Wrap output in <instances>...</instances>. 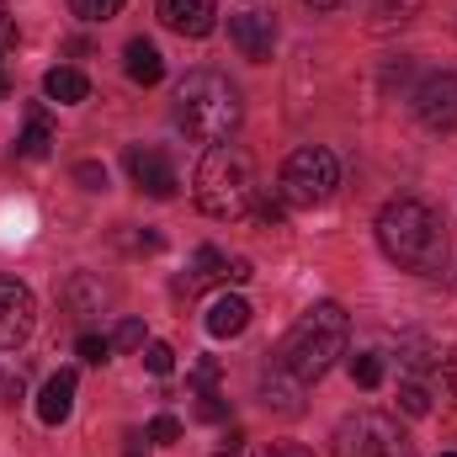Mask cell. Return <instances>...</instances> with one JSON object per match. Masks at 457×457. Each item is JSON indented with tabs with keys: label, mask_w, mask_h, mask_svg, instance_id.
Segmentation results:
<instances>
[{
	"label": "cell",
	"mask_w": 457,
	"mask_h": 457,
	"mask_svg": "<svg viewBox=\"0 0 457 457\" xmlns=\"http://www.w3.org/2000/svg\"><path fill=\"white\" fill-rule=\"evenodd\" d=\"M239 442H245V436H239V431H228V436H224V447H219L213 457H239Z\"/></svg>",
	"instance_id": "obj_33"
},
{
	"label": "cell",
	"mask_w": 457,
	"mask_h": 457,
	"mask_svg": "<svg viewBox=\"0 0 457 457\" xmlns=\"http://www.w3.org/2000/svg\"><path fill=\"white\" fill-rule=\"evenodd\" d=\"M0 96H5V80H0Z\"/></svg>",
	"instance_id": "obj_37"
},
{
	"label": "cell",
	"mask_w": 457,
	"mask_h": 457,
	"mask_svg": "<svg viewBox=\"0 0 457 457\" xmlns=\"http://www.w3.org/2000/svg\"><path fill=\"white\" fill-rule=\"evenodd\" d=\"M144 367H149L154 378H165V372H176V351H170L165 341H149L144 345Z\"/></svg>",
	"instance_id": "obj_21"
},
{
	"label": "cell",
	"mask_w": 457,
	"mask_h": 457,
	"mask_svg": "<svg viewBox=\"0 0 457 457\" xmlns=\"http://www.w3.org/2000/svg\"><path fill=\"white\" fill-rule=\"evenodd\" d=\"M16 149H21L27 160H48V149H54V128H48V117H43V112H27V128H21Z\"/></svg>",
	"instance_id": "obj_17"
},
{
	"label": "cell",
	"mask_w": 457,
	"mask_h": 457,
	"mask_svg": "<svg viewBox=\"0 0 457 457\" xmlns=\"http://www.w3.org/2000/svg\"><path fill=\"white\" fill-rule=\"evenodd\" d=\"M399 404H404V415H431V394H426V383H404V388H399Z\"/></svg>",
	"instance_id": "obj_23"
},
{
	"label": "cell",
	"mask_w": 457,
	"mask_h": 457,
	"mask_svg": "<svg viewBox=\"0 0 457 457\" xmlns=\"http://www.w3.org/2000/svg\"><path fill=\"white\" fill-rule=\"evenodd\" d=\"M415 117L426 128H453L457 122V75L453 70H436L415 86Z\"/></svg>",
	"instance_id": "obj_9"
},
{
	"label": "cell",
	"mask_w": 457,
	"mask_h": 457,
	"mask_svg": "<svg viewBox=\"0 0 457 457\" xmlns=\"http://www.w3.org/2000/svg\"><path fill=\"white\" fill-rule=\"evenodd\" d=\"M282 213H287V203H255V219L261 224H282Z\"/></svg>",
	"instance_id": "obj_32"
},
{
	"label": "cell",
	"mask_w": 457,
	"mask_h": 457,
	"mask_svg": "<svg viewBox=\"0 0 457 457\" xmlns=\"http://www.w3.org/2000/svg\"><path fill=\"white\" fill-rule=\"evenodd\" d=\"M75 181H80L86 192H107V165H96V160H80V165H75Z\"/></svg>",
	"instance_id": "obj_25"
},
{
	"label": "cell",
	"mask_w": 457,
	"mask_h": 457,
	"mask_svg": "<svg viewBox=\"0 0 457 457\" xmlns=\"http://www.w3.org/2000/svg\"><path fill=\"white\" fill-rule=\"evenodd\" d=\"M32 325H37L32 287L16 282V277H0V351H16V345L32 336Z\"/></svg>",
	"instance_id": "obj_8"
},
{
	"label": "cell",
	"mask_w": 457,
	"mask_h": 457,
	"mask_svg": "<svg viewBox=\"0 0 457 457\" xmlns=\"http://www.w3.org/2000/svg\"><path fill=\"white\" fill-rule=\"evenodd\" d=\"M192 383H197V388L208 394V388L219 383V361H213V356H208V361H197V367H192Z\"/></svg>",
	"instance_id": "obj_29"
},
{
	"label": "cell",
	"mask_w": 457,
	"mask_h": 457,
	"mask_svg": "<svg viewBox=\"0 0 457 457\" xmlns=\"http://www.w3.org/2000/svg\"><path fill=\"white\" fill-rule=\"evenodd\" d=\"M255 203H261V181H255L250 154L234 144H208V154L197 165V208L208 219L239 224L255 213Z\"/></svg>",
	"instance_id": "obj_3"
},
{
	"label": "cell",
	"mask_w": 457,
	"mask_h": 457,
	"mask_svg": "<svg viewBox=\"0 0 457 457\" xmlns=\"http://www.w3.org/2000/svg\"><path fill=\"white\" fill-rule=\"evenodd\" d=\"M11 43H16V21H11V5L0 0V54H11Z\"/></svg>",
	"instance_id": "obj_31"
},
{
	"label": "cell",
	"mask_w": 457,
	"mask_h": 457,
	"mask_svg": "<svg viewBox=\"0 0 457 457\" xmlns=\"http://www.w3.org/2000/svg\"><path fill=\"white\" fill-rule=\"evenodd\" d=\"M351 383L356 388H378L383 383V356L378 351H356L351 356Z\"/></svg>",
	"instance_id": "obj_19"
},
{
	"label": "cell",
	"mask_w": 457,
	"mask_h": 457,
	"mask_svg": "<svg viewBox=\"0 0 457 457\" xmlns=\"http://www.w3.org/2000/svg\"><path fill=\"white\" fill-rule=\"evenodd\" d=\"M70 5H75V16H80V21H107V16L122 11V0H70Z\"/></svg>",
	"instance_id": "obj_22"
},
{
	"label": "cell",
	"mask_w": 457,
	"mask_h": 457,
	"mask_svg": "<svg viewBox=\"0 0 457 457\" xmlns=\"http://www.w3.org/2000/svg\"><path fill=\"white\" fill-rule=\"evenodd\" d=\"M345 336H351V320H345L341 303H314L277 345V367L293 378V383H320L336 356H345Z\"/></svg>",
	"instance_id": "obj_2"
},
{
	"label": "cell",
	"mask_w": 457,
	"mask_h": 457,
	"mask_svg": "<svg viewBox=\"0 0 457 457\" xmlns=\"http://www.w3.org/2000/svg\"><path fill=\"white\" fill-rule=\"evenodd\" d=\"M420 11V0H372V21L378 27H394V21H410Z\"/></svg>",
	"instance_id": "obj_20"
},
{
	"label": "cell",
	"mask_w": 457,
	"mask_h": 457,
	"mask_svg": "<svg viewBox=\"0 0 457 457\" xmlns=\"http://www.w3.org/2000/svg\"><path fill=\"white\" fill-rule=\"evenodd\" d=\"M245 325H250V303L245 298H213L208 303V336H219V341H228V336H245Z\"/></svg>",
	"instance_id": "obj_16"
},
{
	"label": "cell",
	"mask_w": 457,
	"mask_h": 457,
	"mask_svg": "<svg viewBox=\"0 0 457 457\" xmlns=\"http://www.w3.org/2000/svg\"><path fill=\"white\" fill-rule=\"evenodd\" d=\"M75 367H59L48 383H43V394H37V420L43 426H64L70 420V410H75Z\"/></svg>",
	"instance_id": "obj_12"
},
{
	"label": "cell",
	"mask_w": 457,
	"mask_h": 457,
	"mask_svg": "<svg viewBox=\"0 0 457 457\" xmlns=\"http://www.w3.org/2000/svg\"><path fill=\"white\" fill-rule=\"evenodd\" d=\"M239 91L228 86V75L219 70H192L176 91V128L192 144H224L228 133L239 128Z\"/></svg>",
	"instance_id": "obj_4"
},
{
	"label": "cell",
	"mask_w": 457,
	"mask_h": 457,
	"mask_svg": "<svg viewBox=\"0 0 457 457\" xmlns=\"http://www.w3.org/2000/svg\"><path fill=\"white\" fill-rule=\"evenodd\" d=\"M442 457H457V453H442Z\"/></svg>",
	"instance_id": "obj_38"
},
{
	"label": "cell",
	"mask_w": 457,
	"mask_h": 457,
	"mask_svg": "<svg viewBox=\"0 0 457 457\" xmlns=\"http://www.w3.org/2000/svg\"><path fill=\"white\" fill-rule=\"evenodd\" d=\"M378 245H383V255L394 266L420 271V277H442L447 255H453V239H447L442 213L431 203H420V197H394L378 213Z\"/></svg>",
	"instance_id": "obj_1"
},
{
	"label": "cell",
	"mask_w": 457,
	"mask_h": 457,
	"mask_svg": "<svg viewBox=\"0 0 457 457\" xmlns=\"http://www.w3.org/2000/svg\"><path fill=\"white\" fill-rule=\"evenodd\" d=\"M197 415H203V420H224L228 410H224V399H219V394H213V388H208V394H203V399H197Z\"/></svg>",
	"instance_id": "obj_30"
},
{
	"label": "cell",
	"mask_w": 457,
	"mask_h": 457,
	"mask_svg": "<svg viewBox=\"0 0 457 457\" xmlns=\"http://www.w3.org/2000/svg\"><path fill=\"white\" fill-rule=\"evenodd\" d=\"M213 282H228V255L224 250H213V245H203L192 261H187V271H181V293L192 298V293H203V287H213Z\"/></svg>",
	"instance_id": "obj_13"
},
{
	"label": "cell",
	"mask_w": 457,
	"mask_h": 457,
	"mask_svg": "<svg viewBox=\"0 0 457 457\" xmlns=\"http://www.w3.org/2000/svg\"><path fill=\"white\" fill-rule=\"evenodd\" d=\"M255 457H314V453H309V447H298V442H266Z\"/></svg>",
	"instance_id": "obj_28"
},
{
	"label": "cell",
	"mask_w": 457,
	"mask_h": 457,
	"mask_svg": "<svg viewBox=\"0 0 457 457\" xmlns=\"http://www.w3.org/2000/svg\"><path fill=\"white\" fill-rule=\"evenodd\" d=\"M303 5H314V11H336V5H345V0H303Z\"/></svg>",
	"instance_id": "obj_35"
},
{
	"label": "cell",
	"mask_w": 457,
	"mask_h": 457,
	"mask_svg": "<svg viewBox=\"0 0 457 457\" xmlns=\"http://www.w3.org/2000/svg\"><path fill=\"white\" fill-rule=\"evenodd\" d=\"M228 43L250 59V64H266L271 48H277V21L266 11H245V16H228Z\"/></svg>",
	"instance_id": "obj_10"
},
{
	"label": "cell",
	"mask_w": 457,
	"mask_h": 457,
	"mask_svg": "<svg viewBox=\"0 0 457 457\" xmlns=\"http://www.w3.org/2000/svg\"><path fill=\"white\" fill-rule=\"evenodd\" d=\"M80 356H86V361H96V367H102V361H107V356H112V341H107V336H80Z\"/></svg>",
	"instance_id": "obj_27"
},
{
	"label": "cell",
	"mask_w": 457,
	"mask_h": 457,
	"mask_svg": "<svg viewBox=\"0 0 457 457\" xmlns=\"http://www.w3.org/2000/svg\"><path fill=\"white\" fill-rule=\"evenodd\" d=\"M160 21L181 37H208L219 21V5L213 0H160Z\"/></svg>",
	"instance_id": "obj_11"
},
{
	"label": "cell",
	"mask_w": 457,
	"mask_h": 457,
	"mask_svg": "<svg viewBox=\"0 0 457 457\" xmlns=\"http://www.w3.org/2000/svg\"><path fill=\"white\" fill-rule=\"evenodd\" d=\"M336 187H341V160H336L330 149L303 144V149H293V154L282 160L277 197H282L287 208H320V203L336 197Z\"/></svg>",
	"instance_id": "obj_5"
},
{
	"label": "cell",
	"mask_w": 457,
	"mask_h": 457,
	"mask_svg": "<svg viewBox=\"0 0 457 457\" xmlns=\"http://www.w3.org/2000/svg\"><path fill=\"white\" fill-rule=\"evenodd\" d=\"M122 70H128L133 86H160V80H165V59H160V48H154L149 37H133V43L122 48Z\"/></svg>",
	"instance_id": "obj_14"
},
{
	"label": "cell",
	"mask_w": 457,
	"mask_h": 457,
	"mask_svg": "<svg viewBox=\"0 0 457 457\" xmlns=\"http://www.w3.org/2000/svg\"><path fill=\"white\" fill-rule=\"evenodd\" d=\"M112 345L117 351H144V325H138V320H122L117 336H112Z\"/></svg>",
	"instance_id": "obj_26"
},
{
	"label": "cell",
	"mask_w": 457,
	"mask_h": 457,
	"mask_svg": "<svg viewBox=\"0 0 457 457\" xmlns=\"http://www.w3.org/2000/svg\"><path fill=\"white\" fill-rule=\"evenodd\" d=\"M122 457H144V453H138V447H128V453H122Z\"/></svg>",
	"instance_id": "obj_36"
},
{
	"label": "cell",
	"mask_w": 457,
	"mask_h": 457,
	"mask_svg": "<svg viewBox=\"0 0 457 457\" xmlns=\"http://www.w3.org/2000/svg\"><path fill=\"white\" fill-rule=\"evenodd\" d=\"M128 176H133V187H138L144 197H154V203H170V197L181 192V176H176L170 154L154 149V144H133V149H128Z\"/></svg>",
	"instance_id": "obj_7"
},
{
	"label": "cell",
	"mask_w": 457,
	"mask_h": 457,
	"mask_svg": "<svg viewBox=\"0 0 457 457\" xmlns=\"http://www.w3.org/2000/svg\"><path fill=\"white\" fill-rule=\"evenodd\" d=\"M447 388L457 394V351H447Z\"/></svg>",
	"instance_id": "obj_34"
},
{
	"label": "cell",
	"mask_w": 457,
	"mask_h": 457,
	"mask_svg": "<svg viewBox=\"0 0 457 457\" xmlns=\"http://www.w3.org/2000/svg\"><path fill=\"white\" fill-rule=\"evenodd\" d=\"M70 303H75V314H86L91 303H107V287H102L91 271H80V277L70 282Z\"/></svg>",
	"instance_id": "obj_18"
},
{
	"label": "cell",
	"mask_w": 457,
	"mask_h": 457,
	"mask_svg": "<svg viewBox=\"0 0 457 457\" xmlns=\"http://www.w3.org/2000/svg\"><path fill=\"white\" fill-rule=\"evenodd\" d=\"M43 96L59 102V107H75V102L91 96V80H86L80 70H70V64H54V70L43 75Z\"/></svg>",
	"instance_id": "obj_15"
},
{
	"label": "cell",
	"mask_w": 457,
	"mask_h": 457,
	"mask_svg": "<svg viewBox=\"0 0 457 457\" xmlns=\"http://www.w3.org/2000/svg\"><path fill=\"white\" fill-rule=\"evenodd\" d=\"M149 442L176 447V442H181V420H176V415H154V420H149Z\"/></svg>",
	"instance_id": "obj_24"
},
{
	"label": "cell",
	"mask_w": 457,
	"mask_h": 457,
	"mask_svg": "<svg viewBox=\"0 0 457 457\" xmlns=\"http://www.w3.org/2000/svg\"><path fill=\"white\" fill-rule=\"evenodd\" d=\"M336 457H410V436L383 410H356L336 426Z\"/></svg>",
	"instance_id": "obj_6"
}]
</instances>
